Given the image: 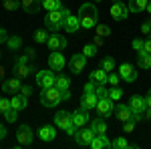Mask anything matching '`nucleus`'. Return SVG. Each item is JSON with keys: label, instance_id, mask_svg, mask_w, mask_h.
<instances>
[{"label": "nucleus", "instance_id": "nucleus-1", "mask_svg": "<svg viewBox=\"0 0 151 149\" xmlns=\"http://www.w3.org/2000/svg\"><path fill=\"white\" fill-rule=\"evenodd\" d=\"M79 20H81V28H95L99 22V10L93 2H85L79 8Z\"/></svg>", "mask_w": 151, "mask_h": 149}, {"label": "nucleus", "instance_id": "nucleus-2", "mask_svg": "<svg viewBox=\"0 0 151 149\" xmlns=\"http://www.w3.org/2000/svg\"><path fill=\"white\" fill-rule=\"evenodd\" d=\"M67 14H69V10L67 8H57V10H50L45 16V26H47L50 32H58L63 26H65V18H67Z\"/></svg>", "mask_w": 151, "mask_h": 149}, {"label": "nucleus", "instance_id": "nucleus-3", "mask_svg": "<svg viewBox=\"0 0 151 149\" xmlns=\"http://www.w3.org/2000/svg\"><path fill=\"white\" fill-rule=\"evenodd\" d=\"M40 101H42L45 107H57V105L63 103V93L58 91L55 85L52 87H47V89H42V93H40Z\"/></svg>", "mask_w": 151, "mask_h": 149}, {"label": "nucleus", "instance_id": "nucleus-4", "mask_svg": "<svg viewBox=\"0 0 151 149\" xmlns=\"http://www.w3.org/2000/svg\"><path fill=\"white\" fill-rule=\"evenodd\" d=\"M95 139V131L91 127H79L77 129V133H75V141H77V145H81V147H87V145H91V141Z\"/></svg>", "mask_w": 151, "mask_h": 149}, {"label": "nucleus", "instance_id": "nucleus-5", "mask_svg": "<svg viewBox=\"0 0 151 149\" xmlns=\"http://www.w3.org/2000/svg\"><path fill=\"white\" fill-rule=\"evenodd\" d=\"M55 73L48 69V71H38L36 73V85L38 87H42V89H47V87H52L55 85Z\"/></svg>", "mask_w": 151, "mask_h": 149}, {"label": "nucleus", "instance_id": "nucleus-6", "mask_svg": "<svg viewBox=\"0 0 151 149\" xmlns=\"http://www.w3.org/2000/svg\"><path fill=\"white\" fill-rule=\"evenodd\" d=\"M16 137H18V145H30L32 143V139H35V135H32V129L28 125H20L18 127V131H16Z\"/></svg>", "mask_w": 151, "mask_h": 149}, {"label": "nucleus", "instance_id": "nucleus-7", "mask_svg": "<svg viewBox=\"0 0 151 149\" xmlns=\"http://www.w3.org/2000/svg\"><path fill=\"white\" fill-rule=\"evenodd\" d=\"M119 77L123 81H127V83H135L137 79V71L133 65H129V63H123L121 67H119Z\"/></svg>", "mask_w": 151, "mask_h": 149}, {"label": "nucleus", "instance_id": "nucleus-8", "mask_svg": "<svg viewBox=\"0 0 151 149\" xmlns=\"http://www.w3.org/2000/svg\"><path fill=\"white\" fill-rule=\"evenodd\" d=\"M47 45H48L50 50H63V48L67 46V38L63 35H58V32H52V35H48Z\"/></svg>", "mask_w": 151, "mask_h": 149}, {"label": "nucleus", "instance_id": "nucleus-9", "mask_svg": "<svg viewBox=\"0 0 151 149\" xmlns=\"http://www.w3.org/2000/svg\"><path fill=\"white\" fill-rule=\"evenodd\" d=\"M85 67H87V57L85 55H73L70 57V73H75V75H79V73H83L85 71Z\"/></svg>", "mask_w": 151, "mask_h": 149}, {"label": "nucleus", "instance_id": "nucleus-10", "mask_svg": "<svg viewBox=\"0 0 151 149\" xmlns=\"http://www.w3.org/2000/svg\"><path fill=\"white\" fill-rule=\"evenodd\" d=\"M48 69L50 71H63L65 69V57L60 55V50H52V55L48 57Z\"/></svg>", "mask_w": 151, "mask_h": 149}, {"label": "nucleus", "instance_id": "nucleus-11", "mask_svg": "<svg viewBox=\"0 0 151 149\" xmlns=\"http://www.w3.org/2000/svg\"><path fill=\"white\" fill-rule=\"evenodd\" d=\"M20 87H22V83H20V79L18 77H14V79H8L2 83V91L8 93V95H16V93H20Z\"/></svg>", "mask_w": 151, "mask_h": 149}, {"label": "nucleus", "instance_id": "nucleus-12", "mask_svg": "<svg viewBox=\"0 0 151 149\" xmlns=\"http://www.w3.org/2000/svg\"><path fill=\"white\" fill-rule=\"evenodd\" d=\"M55 125L60 127V129L70 127V125H73V115H70L69 111H58V113L55 115Z\"/></svg>", "mask_w": 151, "mask_h": 149}, {"label": "nucleus", "instance_id": "nucleus-13", "mask_svg": "<svg viewBox=\"0 0 151 149\" xmlns=\"http://www.w3.org/2000/svg\"><path fill=\"white\" fill-rule=\"evenodd\" d=\"M127 14H129V8L123 2H113V6H111V16H113L115 20H125Z\"/></svg>", "mask_w": 151, "mask_h": 149}, {"label": "nucleus", "instance_id": "nucleus-14", "mask_svg": "<svg viewBox=\"0 0 151 149\" xmlns=\"http://www.w3.org/2000/svg\"><path fill=\"white\" fill-rule=\"evenodd\" d=\"M115 117L121 121V123H125V121H133V111H131L129 105H117Z\"/></svg>", "mask_w": 151, "mask_h": 149}, {"label": "nucleus", "instance_id": "nucleus-15", "mask_svg": "<svg viewBox=\"0 0 151 149\" xmlns=\"http://www.w3.org/2000/svg\"><path fill=\"white\" fill-rule=\"evenodd\" d=\"M97 103H99V97L95 93H85L81 99V109H87V111L97 109Z\"/></svg>", "mask_w": 151, "mask_h": 149}, {"label": "nucleus", "instance_id": "nucleus-16", "mask_svg": "<svg viewBox=\"0 0 151 149\" xmlns=\"http://www.w3.org/2000/svg\"><path fill=\"white\" fill-rule=\"evenodd\" d=\"M97 111H99L101 117H109V115L113 113V101H111L109 97L99 99V103H97Z\"/></svg>", "mask_w": 151, "mask_h": 149}, {"label": "nucleus", "instance_id": "nucleus-17", "mask_svg": "<svg viewBox=\"0 0 151 149\" xmlns=\"http://www.w3.org/2000/svg\"><path fill=\"white\" fill-rule=\"evenodd\" d=\"M67 32H77L79 28H81V20H79V16H75V14H67V18H65V26H63Z\"/></svg>", "mask_w": 151, "mask_h": 149}, {"label": "nucleus", "instance_id": "nucleus-18", "mask_svg": "<svg viewBox=\"0 0 151 149\" xmlns=\"http://www.w3.org/2000/svg\"><path fill=\"white\" fill-rule=\"evenodd\" d=\"M129 107H131V111L133 113H141L147 109V103H145V97H137V95H133L131 97V101H129Z\"/></svg>", "mask_w": 151, "mask_h": 149}, {"label": "nucleus", "instance_id": "nucleus-19", "mask_svg": "<svg viewBox=\"0 0 151 149\" xmlns=\"http://www.w3.org/2000/svg\"><path fill=\"white\" fill-rule=\"evenodd\" d=\"M35 65H30V63H26V65H14V77H18V79H26L28 75H32L35 73Z\"/></svg>", "mask_w": 151, "mask_h": 149}, {"label": "nucleus", "instance_id": "nucleus-20", "mask_svg": "<svg viewBox=\"0 0 151 149\" xmlns=\"http://www.w3.org/2000/svg\"><path fill=\"white\" fill-rule=\"evenodd\" d=\"M89 119H91V117H89V111H87V109H79V111L73 113V123L77 127H85L89 123Z\"/></svg>", "mask_w": 151, "mask_h": 149}, {"label": "nucleus", "instance_id": "nucleus-21", "mask_svg": "<svg viewBox=\"0 0 151 149\" xmlns=\"http://www.w3.org/2000/svg\"><path fill=\"white\" fill-rule=\"evenodd\" d=\"M20 8L28 14H35L42 8V4H40V0H20Z\"/></svg>", "mask_w": 151, "mask_h": 149}, {"label": "nucleus", "instance_id": "nucleus-22", "mask_svg": "<svg viewBox=\"0 0 151 149\" xmlns=\"http://www.w3.org/2000/svg\"><path fill=\"white\" fill-rule=\"evenodd\" d=\"M38 137L42 139V141H52V139L57 137L55 125H42L40 129H38Z\"/></svg>", "mask_w": 151, "mask_h": 149}, {"label": "nucleus", "instance_id": "nucleus-23", "mask_svg": "<svg viewBox=\"0 0 151 149\" xmlns=\"http://www.w3.org/2000/svg\"><path fill=\"white\" fill-rule=\"evenodd\" d=\"M91 81L95 85H107L109 83V73L103 69H97V71H91Z\"/></svg>", "mask_w": 151, "mask_h": 149}, {"label": "nucleus", "instance_id": "nucleus-24", "mask_svg": "<svg viewBox=\"0 0 151 149\" xmlns=\"http://www.w3.org/2000/svg\"><path fill=\"white\" fill-rule=\"evenodd\" d=\"M26 105H28V101H26V97H24L22 93H16V95L12 97V101H10V107H12V109H16V111L26 109Z\"/></svg>", "mask_w": 151, "mask_h": 149}, {"label": "nucleus", "instance_id": "nucleus-25", "mask_svg": "<svg viewBox=\"0 0 151 149\" xmlns=\"http://www.w3.org/2000/svg\"><path fill=\"white\" fill-rule=\"evenodd\" d=\"M89 147L91 149H107V147H111V141L105 137V135H95V139L91 141Z\"/></svg>", "mask_w": 151, "mask_h": 149}, {"label": "nucleus", "instance_id": "nucleus-26", "mask_svg": "<svg viewBox=\"0 0 151 149\" xmlns=\"http://www.w3.org/2000/svg\"><path fill=\"white\" fill-rule=\"evenodd\" d=\"M55 87H57L60 93H63V91H69V89H70V81H69V77H67V75H63V73H58L57 79H55Z\"/></svg>", "mask_w": 151, "mask_h": 149}, {"label": "nucleus", "instance_id": "nucleus-27", "mask_svg": "<svg viewBox=\"0 0 151 149\" xmlns=\"http://www.w3.org/2000/svg\"><path fill=\"white\" fill-rule=\"evenodd\" d=\"M147 2L149 0H129V12H133V14H139V12H143L145 8H147Z\"/></svg>", "mask_w": 151, "mask_h": 149}, {"label": "nucleus", "instance_id": "nucleus-28", "mask_svg": "<svg viewBox=\"0 0 151 149\" xmlns=\"http://www.w3.org/2000/svg\"><path fill=\"white\" fill-rule=\"evenodd\" d=\"M91 129L95 131V135H105V133H107V123L103 121V117L93 119V121H91Z\"/></svg>", "mask_w": 151, "mask_h": 149}, {"label": "nucleus", "instance_id": "nucleus-29", "mask_svg": "<svg viewBox=\"0 0 151 149\" xmlns=\"http://www.w3.org/2000/svg\"><path fill=\"white\" fill-rule=\"evenodd\" d=\"M137 65H139L141 69H151V55L145 53V50H141L139 57H137Z\"/></svg>", "mask_w": 151, "mask_h": 149}, {"label": "nucleus", "instance_id": "nucleus-30", "mask_svg": "<svg viewBox=\"0 0 151 149\" xmlns=\"http://www.w3.org/2000/svg\"><path fill=\"white\" fill-rule=\"evenodd\" d=\"M111 147H115V149H129V147H135L133 143H129L127 139H123V137H117L113 143H111Z\"/></svg>", "mask_w": 151, "mask_h": 149}, {"label": "nucleus", "instance_id": "nucleus-31", "mask_svg": "<svg viewBox=\"0 0 151 149\" xmlns=\"http://www.w3.org/2000/svg\"><path fill=\"white\" fill-rule=\"evenodd\" d=\"M40 4H42V8L48 10V12L60 8V0H40Z\"/></svg>", "mask_w": 151, "mask_h": 149}, {"label": "nucleus", "instance_id": "nucleus-32", "mask_svg": "<svg viewBox=\"0 0 151 149\" xmlns=\"http://www.w3.org/2000/svg\"><path fill=\"white\" fill-rule=\"evenodd\" d=\"M6 45H8L10 50H18V48L22 46V38H20V36H10V38L6 40Z\"/></svg>", "mask_w": 151, "mask_h": 149}, {"label": "nucleus", "instance_id": "nucleus-33", "mask_svg": "<svg viewBox=\"0 0 151 149\" xmlns=\"http://www.w3.org/2000/svg\"><path fill=\"white\" fill-rule=\"evenodd\" d=\"M101 69L107 71V73H111V71L115 69V58L113 57H105L103 60H101Z\"/></svg>", "mask_w": 151, "mask_h": 149}, {"label": "nucleus", "instance_id": "nucleus-34", "mask_svg": "<svg viewBox=\"0 0 151 149\" xmlns=\"http://www.w3.org/2000/svg\"><path fill=\"white\" fill-rule=\"evenodd\" d=\"M2 6H4V10H8V12L18 10V8H20V0H4Z\"/></svg>", "mask_w": 151, "mask_h": 149}, {"label": "nucleus", "instance_id": "nucleus-35", "mask_svg": "<svg viewBox=\"0 0 151 149\" xmlns=\"http://www.w3.org/2000/svg\"><path fill=\"white\" fill-rule=\"evenodd\" d=\"M121 97H123V91H121L119 87H111V89H109V99H111V101H119Z\"/></svg>", "mask_w": 151, "mask_h": 149}, {"label": "nucleus", "instance_id": "nucleus-36", "mask_svg": "<svg viewBox=\"0 0 151 149\" xmlns=\"http://www.w3.org/2000/svg\"><path fill=\"white\" fill-rule=\"evenodd\" d=\"M35 40L38 42V45L47 42V40H48V32H47V30H42V28H40V30H36V32H35Z\"/></svg>", "mask_w": 151, "mask_h": 149}, {"label": "nucleus", "instance_id": "nucleus-37", "mask_svg": "<svg viewBox=\"0 0 151 149\" xmlns=\"http://www.w3.org/2000/svg\"><path fill=\"white\" fill-rule=\"evenodd\" d=\"M95 28H97V35H99V36H103V38L111 35V28H109L107 24H99V22H97V26H95Z\"/></svg>", "mask_w": 151, "mask_h": 149}, {"label": "nucleus", "instance_id": "nucleus-38", "mask_svg": "<svg viewBox=\"0 0 151 149\" xmlns=\"http://www.w3.org/2000/svg\"><path fill=\"white\" fill-rule=\"evenodd\" d=\"M83 55H85L87 58L95 57V55H97V46H95L93 42H91V45H85V48H83Z\"/></svg>", "mask_w": 151, "mask_h": 149}, {"label": "nucleus", "instance_id": "nucleus-39", "mask_svg": "<svg viewBox=\"0 0 151 149\" xmlns=\"http://www.w3.org/2000/svg\"><path fill=\"white\" fill-rule=\"evenodd\" d=\"M4 117H6V121H10V123H14V121H16V117H18V111H16V109H8V111H4Z\"/></svg>", "mask_w": 151, "mask_h": 149}, {"label": "nucleus", "instance_id": "nucleus-40", "mask_svg": "<svg viewBox=\"0 0 151 149\" xmlns=\"http://www.w3.org/2000/svg\"><path fill=\"white\" fill-rule=\"evenodd\" d=\"M95 95H97L99 99H105V97H109V91L105 89V85H97V89H95Z\"/></svg>", "mask_w": 151, "mask_h": 149}, {"label": "nucleus", "instance_id": "nucleus-41", "mask_svg": "<svg viewBox=\"0 0 151 149\" xmlns=\"http://www.w3.org/2000/svg\"><path fill=\"white\" fill-rule=\"evenodd\" d=\"M10 109V101L6 99V97H0V113H4V111H8Z\"/></svg>", "mask_w": 151, "mask_h": 149}, {"label": "nucleus", "instance_id": "nucleus-42", "mask_svg": "<svg viewBox=\"0 0 151 149\" xmlns=\"http://www.w3.org/2000/svg\"><path fill=\"white\" fill-rule=\"evenodd\" d=\"M131 46H133V50H143V46H145V40H141V38H135L133 42H131Z\"/></svg>", "mask_w": 151, "mask_h": 149}, {"label": "nucleus", "instance_id": "nucleus-43", "mask_svg": "<svg viewBox=\"0 0 151 149\" xmlns=\"http://www.w3.org/2000/svg\"><path fill=\"white\" fill-rule=\"evenodd\" d=\"M123 131L125 133H133L135 131V121H125L123 123Z\"/></svg>", "mask_w": 151, "mask_h": 149}, {"label": "nucleus", "instance_id": "nucleus-44", "mask_svg": "<svg viewBox=\"0 0 151 149\" xmlns=\"http://www.w3.org/2000/svg\"><path fill=\"white\" fill-rule=\"evenodd\" d=\"M109 85H113V87H117V85H119V75H117V73H113V71L109 73Z\"/></svg>", "mask_w": 151, "mask_h": 149}, {"label": "nucleus", "instance_id": "nucleus-45", "mask_svg": "<svg viewBox=\"0 0 151 149\" xmlns=\"http://www.w3.org/2000/svg\"><path fill=\"white\" fill-rule=\"evenodd\" d=\"M141 32H143V35H151V18L141 24Z\"/></svg>", "mask_w": 151, "mask_h": 149}, {"label": "nucleus", "instance_id": "nucleus-46", "mask_svg": "<svg viewBox=\"0 0 151 149\" xmlns=\"http://www.w3.org/2000/svg\"><path fill=\"white\" fill-rule=\"evenodd\" d=\"M28 60H30V58L26 57V55H20V57H16V58H14V65H26Z\"/></svg>", "mask_w": 151, "mask_h": 149}, {"label": "nucleus", "instance_id": "nucleus-47", "mask_svg": "<svg viewBox=\"0 0 151 149\" xmlns=\"http://www.w3.org/2000/svg\"><path fill=\"white\" fill-rule=\"evenodd\" d=\"M95 89H97V85H95L93 81H89V83L85 85V93H95Z\"/></svg>", "mask_w": 151, "mask_h": 149}, {"label": "nucleus", "instance_id": "nucleus-48", "mask_svg": "<svg viewBox=\"0 0 151 149\" xmlns=\"http://www.w3.org/2000/svg\"><path fill=\"white\" fill-rule=\"evenodd\" d=\"M20 93H22L24 97H28V95L32 93V87H30V85H22V87H20Z\"/></svg>", "mask_w": 151, "mask_h": 149}, {"label": "nucleus", "instance_id": "nucleus-49", "mask_svg": "<svg viewBox=\"0 0 151 149\" xmlns=\"http://www.w3.org/2000/svg\"><path fill=\"white\" fill-rule=\"evenodd\" d=\"M103 42H105V38H103V36H99V35L93 38V45L97 46V48H99V46H103Z\"/></svg>", "mask_w": 151, "mask_h": 149}, {"label": "nucleus", "instance_id": "nucleus-50", "mask_svg": "<svg viewBox=\"0 0 151 149\" xmlns=\"http://www.w3.org/2000/svg\"><path fill=\"white\" fill-rule=\"evenodd\" d=\"M24 55H26V57L32 60V58L36 57V50H35V48H26V50H24Z\"/></svg>", "mask_w": 151, "mask_h": 149}, {"label": "nucleus", "instance_id": "nucleus-51", "mask_svg": "<svg viewBox=\"0 0 151 149\" xmlns=\"http://www.w3.org/2000/svg\"><path fill=\"white\" fill-rule=\"evenodd\" d=\"M6 40H8V36H6V30L0 26V45H2V42H6Z\"/></svg>", "mask_w": 151, "mask_h": 149}, {"label": "nucleus", "instance_id": "nucleus-52", "mask_svg": "<svg viewBox=\"0 0 151 149\" xmlns=\"http://www.w3.org/2000/svg\"><path fill=\"white\" fill-rule=\"evenodd\" d=\"M143 50H145V53H149V55H151V35H149V38L145 40V46H143Z\"/></svg>", "mask_w": 151, "mask_h": 149}, {"label": "nucleus", "instance_id": "nucleus-53", "mask_svg": "<svg viewBox=\"0 0 151 149\" xmlns=\"http://www.w3.org/2000/svg\"><path fill=\"white\" fill-rule=\"evenodd\" d=\"M143 119H145V121H151V107H147V109L143 111Z\"/></svg>", "mask_w": 151, "mask_h": 149}, {"label": "nucleus", "instance_id": "nucleus-54", "mask_svg": "<svg viewBox=\"0 0 151 149\" xmlns=\"http://www.w3.org/2000/svg\"><path fill=\"white\" fill-rule=\"evenodd\" d=\"M4 137H6V127L0 123V139H4Z\"/></svg>", "mask_w": 151, "mask_h": 149}, {"label": "nucleus", "instance_id": "nucleus-55", "mask_svg": "<svg viewBox=\"0 0 151 149\" xmlns=\"http://www.w3.org/2000/svg\"><path fill=\"white\" fill-rule=\"evenodd\" d=\"M145 103H147V107H151V89L147 91V95H145Z\"/></svg>", "mask_w": 151, "mask_h": 149}, {"label": "nucleus", "instance_id": "nucleus-56", "mask_svg": "<svg viewBox=\"0 0 151 149\" xmlns=\"http://www.w3.org/2000/svg\"><path fill=\"white\" fill-rule=\"evenodd\" d=\"M70 99V89L69 91H63V101H69Z\"/></svg>", "mask_w": 151, "mask_h": 149}, {"label": "nucleus", "instance_id": "nucleus-57", "mask_svg": "<svg viewBox=\"0 0 151 149\" xmlns=\"http://www.w3.org/2000/svg\"><path fill=\"white\" fill-rule=\"evenodd\" d=\"M4 75H6V69H4V67H2V65H0V79H2V77H4Z\"/></svg>", "mask_w": 151, "mask_h": 149}, {"label": "nucleus", "instance_id": "nucleus-58", "mask_svg": "<svg viewBox=\"0 0 151 149\" xmlns=\"http://www.w3.org/2000/svg\"><path fill=\"white\" fill-rule=\"evenodd\" d=\"M145 10H147V12H149V14H151V0H149V2H147V8H145Z\"/></svg>", "mask_w": 151, "mask_h": 149}, {"label": "nucleus", "instance_id": "nucleus-59", "mask_svg": "<svg viewBox=\"0 0 151 149\" xmlns=\"http://www.w3.org/2000/svg\"><path fill=\"white\" fill-rule=\"evenodd\" d=\"M113 2H121V0H113Z\"/></svg>", "mask_w": 151, "mask_h": 149}, {"label": "nucleus", "instance_id": "nucleus-60", "mask_svg": "<svg viewBox=\"0 0 151 149\" xmlns=\"http://www.w3.org/2000/svg\"><path fill=\"white\" fill-rule=\"evenodd\" d=\"M93 2H101V0H93Z\"/></svg>", "mask_w": 151, "mask_h": 149}, {"label": "nucleus", "instance_id": "nucleus-61", "mask_svg": "<svg viewBox=\"0 0 151 149\" xmlns=\"http://www.w3.org/2000/svg\"><path fill=\"white\" fill-rule=\"evenodd\" d=\"M0 57H2V50H0Z\"/></svg>", "mask_w": 151, "mask_h": 149}]
</instances>
